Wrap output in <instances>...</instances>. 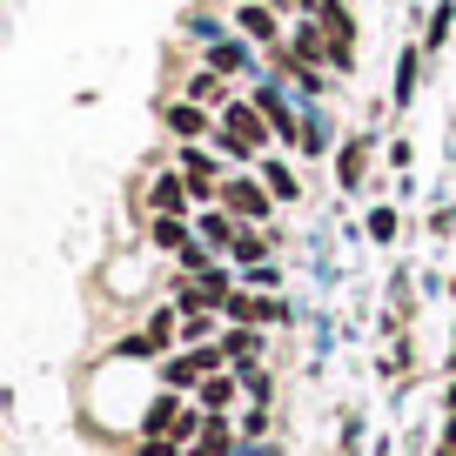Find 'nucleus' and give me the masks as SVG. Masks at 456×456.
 Wrapping results in <instances>:
<instances>
[{"label":"nucleus","instance_id":"f257e3e1","mask_svg":"<svg viewBox=\"0 0 456 456\" xmlns=\"http://www.w3.org/2000/svg\"><path fill=\"white\" fill-rule=\"evenodd\" d=\"M262 134H269V128H262V108H242V101H235V108L222 114V148H228V155H256Z\"/></svg>","mask_w":456,"mask_h":456},{"label":"nucleus","instance_id":"f03ea898","mask_svg":"<svg viewBox=\"0 0 456 456\" xmlns=\"http://www.w3.org/2000/svg\"><path fill=\"white\" fill-rule=\"evenodd\" d=\"M222 201H228V208H235V215H242V222H256V215H269V195H262L256 182H228V188H222Z\"/></svg>","mask_w":456,"mask_h":456},{"label":"nucleus","instance_id":"7ed1b4c3","mask_svg":"<svg viewBox=\"0 0 456 456\" xmlns=\"http://www.w3.org/2000/svg\"><path fill=\"white\" fill-rule=\"evenodd\" d=\"M201 376H215V349H201V356H175V362H168V383H175V389L201 383Z\"/></svg>","mask_w":456,"mask_h":456},{"label":"nucleus","instance_id":"20e7f679","mask_svg":"<svg viewBox=\"0 0 456 456\" xmlns=\"http://www.w3.org/2000/svg\"><path fill=\"white\" fill-rule=\"evenodd\" d=\"M168 128L182 134V142H195V134L208 128V114H201V101H175V108H168Z\"/></svg>","mask_w":456,"mask_h":456},{"label":"nucleus","instance_id":"39448f33","mask_svg":"<svg viewBox=\"0 0 456 456\" xmlns=\"http://www.w3.org/2000/svg\"><path fill=\"white\" fill-rule=\"evenodd\" d=\"M182 175H188V195H215V161H208V155H195V148H188V155H182Z\"/></svg>","mask_w":456,"mask_h":456},{"label":"nucleus","instance_id":"423d86ee","mask_svg":"<svg viewBox=\"0 0 456 456\" xmlns=\"http://www.w3.org/2000/svg\"><path fill=\"white\" fill-rule=\"evenodd\" d=\"M362 161H370V142H349V148H342V161H336V168H342V188L362 182Z\"/></svg>","mask_w":456,"mask_h":456},{"label":"nucleus","instance_id":"0eeeda50","mask_svg":"<svg viewBox=\"0 0 456 456\" xmlns=\"http://www.w3.org/2000/svg\"><path fill=\"white\" fill-rule=\"evenodd\" d=\"M242 34H256V41H275V14H269V7H242Z\"/></svg>","mask_w":456,"mask_h":456},{"label":"nucleus","instance_id":"6e6552de","mask_svg":"<svg viewBox=\"0 0 456 456\" xmlns=\"http://www.w3.org/2000/svg\"><path fill=\"white\" fill-rule=\"evenodd\" d=\"M182 195H188V182H175V175H161V182H155V208H161V215L182 208Z\"/></svg>","mask_w":456,"mask_h":456},{"label":"nucleus","instance_id":"1a4fd4ad","mask_svg":"<svg viewBox=\"0 0 456 456\" xmlns=\"http://www.w3.org/2000/svg\"><path fill=\"white\" fill-rule=\"evenodd\" d=\"M228 396H235V383H228V376H201V403H208V410H222Z\"/></svg>","mask_w":456,"mask_h":456},{"label":"nucleus","instance_id":"9d476101","mask_svg":"<svg viewBox=\"0 0 456 456\" xmlns=\"http://www.w3.org/2000/svg\"><path fill=\"white\" fill-rule=\"evenodd\" d=\"M155 242L161 248H188V228L175 222V215H161V222H155Z\"/></svg>","mask_w":456,"mask_h":456},{"label":"nucleus","instance_id":"9b49d317","mask_svg":"<svg viewBox=\"0 0 456 456\" xmlns=\"http://www.w3.org/2000/svg\"><path fill=\"white\" fill-rule=\"evenodd\" d=\"M262 175H269V188H275V195H282V201H296V175H289L282 161H269V168H262Z\"/></svg>","mask_w":456,"mask_h":456},{"label":"nucleus","instance_id":"f8f14e48","mask_svg":"<svg viewBox=\"0 0 456 456\" xmlns=\"http://www.w3.org/2000/svg\"><path fill=\"white\" fill-rule=\"evenodd\" d=\"M201 235H208V242H235V235H242V228L228 222V215H208V222H201Z\"/></svg>","mask_w":456,"mask_h":456},{"label":"nucleus","instance_id":"ddd939ff","mask_svg":"<svg viewBox=\"0 0 456 456\" xmlns=\"http://www.w3.org/2000/svg\"><path fill=\"white\" fill-rule=\"evenodd\" d=\"M416 94V47L403 54V68H396V101H410Z\"/></svg>","mask_w":456,"mask_h":456},{"label":"nucleus","instance_id":"4468645a","mask_svg":"<svg viewBox=\"0 0 456 456\" xmlns=\"http://www.w3.org/2000/svg\"><path fill=\"white\" fill-rule=\"evenodd\" d=\"M228 248H235V256H242V262H262V235H248V228H242V235H235V242H228Z\"/></svg>","mask_w":456,"mask_h":456},{"label":"nucleus","instance_id":"2eb2a0df","mask_svg":"<svg viewBox=\"0 0 456 456\" xmlns=\"http://www.w3.org/2000/svg\"><path fill=\"white\" fill-rule=\"evenodd\" d=\"M370 235H376V242H389V235H396V215L376 208V215H370Z\"/></svg>","mask_w":456,"mask_h":456},{"label":"nucleus","instance_id":"dca6fc26","mask_svg":"<svg viewBox=\"0 0 456 456\" xmlns=\"http://www.w3.org/2000/svg\"><path fill=\"white\" fill-rule=\"evenodd\" d=\"M188 94H195V101H222V81H215V74H195V87H188Z\"/></svg>","mask_w":456,"mask_h":456},{"label":"nucleus","instance_id":"f3484780","mask_svg":"<svg viewBox=\"0 0 456 456\" xmlns=\"http://www.w3.org/2000/svg\"><path fill=\"white\" fill-rule=\"evenodd\" d=\"M175 450H182L175 436H148V443H142V456H175Z\"/></svg>","mask_w":456,"mask_h":456},{"label":"nucleus","instance_id":"a211bd4d","mask_svg":"<svg viewBox=\"0 0 456 456\" xmlns=\"http://www.w3.org/2000/svg\"><path fill=\"white\" fill-rule=\"evenodd\" d=\"M450 443H456V416H450Z\"/></svg>","mask_w":456,"mask_h":456},{"label":"nucleus","instance_id":"6ab92c4d","mask_svg":"<svg viewBox=\"0 0 456 456\" xmlns=\"http://www.w3.org/2000/svg\"><path fill=\"white\" fill-rule=\"evenodd\" d=\"M443 456H456V443H450V450H443Z\"/></svg>","mask_w":456,"mask_h":456}]
</instances>
